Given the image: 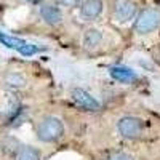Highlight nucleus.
<instances>
[{"mask_svg":"<svg viewBox=\"0 0 160 160\" xmlns=\"http://www.w3.org/2000/svg\"><path fill=\"white\" fill-rule=\"evenodd\" d=\"M118 133L122 135L123 138H128V139H133V138H138L141 133H142V128H144V123L142 120L138 118V117H123L118 120Z\"/></svg>","mask_w":160,"mask_h":160,"instance_id":"obj_4","label":"nucleus"},{"mask_svg":"<svg viewBox=\"0 0 160 160\" xmlns=\"http://www.w3.org/2000/svg\"><path fill=\"white\" fill-rule=\"evenodd\" d=\"M158 24H160V11L157 8H148V10L141 11V15L138 16L135 22V29L139 34H148L157 29Z\"/></svg>","mask_w":160,"mask_h":160,"instance_id":"obj_3","label":"nucleus"},{"mask_svg":"<svg viewBox=\"0 0 160 160\" xmlns=\"http://www.w3.org/2000/svg\"><path fill=\"white\" fill-rule=\"evenodd\" d=\"M15 160H40V152L35 148H29V146H26V148H22L16 154Z\"/></svg>","mask_w":160,"mask_h":160,"instance_id":"obj_11","label":"nucleus"},{"mask_svg":"<svg viewBox=\"0 0 160 160\" xmlns=\"http://www.w3.org/2000/svg\"><path fill=\"white\" fill-rule=\"evenodd\" d=\"M40 15H42V18L48 24H58L62 18L61 10L58 7H55V5H43L42 8H40Z\"/></svg>","mask_w":160,"mask_h":160,"instance_id":"obj_9","label":"nucleus"},{"mask_svg":"<svg viewBox=\"0 0 160 160\" xmlns=\"http://www.w3.org/2000/svg\"><path fill=\"white\" fill-rule=\"evenodd\" d=\"M32 2H37V0H32Z\"/></svg>","mask_w":160,"mask_h":160,"instance_id":"obj_15","label":"nucleus"},{"mask_svg":"<svg viewBox=\"0 0 160 160\" xmlns=\"http://www.w3.org/2000/svg\"><path fill=\"white\" fill-rule=\"evenodd\" d=\"M102 11V2L101 0H87L80 8V16L85 21H91L96 19Z\"/></svg>","mask_w":160,"mask_h":160,"instance_id":"obj_7","label":"nucleus"},{"mask_svg":"<svg viewBox=\"0 0 160 160\" xmlns=\"http://www.w3.org/2000/svg\"><path fill=\"white\" fill-rule=\"evenodd\" d=\"M0 42H2V45H5L10 50H16L18 53H21L22 56H32V55H35V53L40 51L38 47H35L32 43H28L26 40H22L19 37L8 35L3 31H0Z\"/></svg>","mask_w":160,"mask_h":160,"instance_id":"obj_2","label":"nucleus"},{"mask_svg":"<svg viewBox=\"0 0 160 160\" xmlns=\"http://www.w3.org/2000/svg\"><path fill=\"white\" fill-rule=\"evenodd\" d=\"M8 82H10V85H13V82H16L15 85H18V87L26 83V82H24V78H22L21 75H16V74H15V75H10V77H8Z\"/></svg>","mask_w":160,"mask_h":160,"instance_id":"obj_12","label":"nucleus"},{"mask_svg":"<svg viewBox=\"0 0 160 160\" xmlns=\"http://www.w3.org/2000/svg\"><path fill=\"white\" fill-rule=\"evenodd\" d=\"M64 135V125L59 118L56 117H47L40 122L37 128V136L45 142H53L58 141Z\"/></svg>","mask_w":160,"mask_h":160,"instance_id":"obj_1","label":"nucleus"},{"mask_svg":"<svg viewBox=\"0 0 160 160\" xmlns=\"http://www.w3.org/2000/svg\"><path fill=\"white\" fill-rule=\"evenodd\" d=\"M111 75L118 80V82H123V83H131L136 80V74L135 71H131L130 68H122V66H115V68L111 69Z\"/></svg>","mask_w":160,"mask_h":160,"instance_id":"obj_8","label":"nucleus"},{"mask_svg":"<svg viewBox=\"0 0 160 160\" xmlns=\"http://www.w3.org/2000/svg\"><path fill=\"white\" fill-rule=\"evenodd\" d=\"M101 38H102V35H101L99 31H96V29H88V31L85 32V35H83V43H85L87 47L93 48V47L99 45Z\"/></svg>","mask_w":160,"mask_h":160,"instance_id":"obj_10","label":"nucleus"},{"mask_svg":"<svg viewBox=\"0 0 160 160\" xmlns=\"http://www.w3.org/2000/svg\"><path fill=\"white\" fill-rule=\"evenodd\" d=\"M136 13V7L130 0H117L114 7V16L118 22H127Z\"/></svg>","mask_w":160,"mask_h":160,"instance_id":"obj_6","label":"nucleus"},{"mask_svg":"<svg viewBox=\"0 0 160 160\" xmlns=\"http://www.w3.org/2000/svg\"><path fill=\"white\" fill-rule=\"evenodd\" d=\"M58 2L61 5H64V7H74V5H77L80 2V0H58Z\"/></svg>","mask_w":160,"mask_h":160,"instance_id":"obj_13","label":"nucleus"},{"mask_svg":"<svg viewBox=\"0 0 160 160\" xmlns=\"http://www.w3.org/2000/svg\"><path fill=\"white\" fill-rule=\"evenodd\" d=\"M72 99L80 106V108H83V109H87V111H99V109H101L99 101H96L88 91H85V90H82V88L72 90Z\"/></svg>","mask_w":160,"mask_h":160,"instance_id":"obj_5","label":"nucleus"},{"mask_svg":"<svg viewBox=\"0 0 160 160\" xmlns=\"http://www.w3.org/2000/svg\"><path fill=\"white\" fill-rule=\"evenodd\" d=\"M109 160H133V158L130 155H125V154H117V155L111 157Z\"/></svg>","mask_w":160,"mask_h":160,"instance_id":"obj_14","label":"nucleus"}]
</instances>
